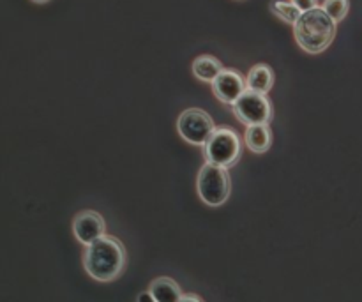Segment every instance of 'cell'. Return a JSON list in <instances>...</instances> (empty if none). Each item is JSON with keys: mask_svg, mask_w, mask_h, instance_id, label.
<instances>
[{"mask_svg": "<svg viewBox=\"0 0 362 302\" xmlns=\"http://www.w3.org/2000/svg\"><path fill=\"white\" fill-rule=\"evenodd\" d=\"M242 150H244V140H241V134L230 126L216 127L214 133L202 147L207 163L228 170L241 161Z\"/></svg>", "mask_w": 362, "mask_h": 302, "instance_id": "cell-3", "label": "cell"}, {"mask_svg": "<svg viewBox=\"0 0 362 302\" xmlns=\"http://www.w3.org/2000/svg\"><path fill=\"white\" fill-rule=\"evenodd\" d=\"M148 292L154 295L156 302H179L182 297V288L175 279L168 278V276H160L148 285Z\"/></svg>", "mask_w": 362, "mask_h": 302, "instance_id": "cell-11", "label": "cell"}, {"mask_svg": "<svg viewBox=\"0 0 362 302\" xmlns=\"http://www.w3.org/2000/svg\"><path fill=\"white\" fill-rule=\"evenodd\" d=\"M191 71L195 78H198L200 82L212 83L216 76L223 71V64L214 55H200L193 60Z\"/></svg>", "mask_w": 362, "mask_h": 302, "instance_id": "cell-12", "label": "cell"}, {"mask_svg": "<svg viewBox=\"0 0 362 302\" xmlns=\"http://www.w3.org/2000/svg\"><path fill=\"white\" fill-rule=\"evenodd\" d=\"M137 301H152V302H156V301H154V295H152L150 292H148V290H147V292H144V294L138 295Z\"/></svg>", "mask_w": 362, "mask_h": 302, "instance_id": "cell-17", "label": "cell"}, {"mask_svg": "<svg viewBox=\"0 0 362 302\" xmlns=\"http://www.w3.org/2000/svg\"><path fill=\"white\" fill-rule=\"evenodd\" d=\"M196 191L200 200L209 207H221L232 195V179L228 168L203 163L196 177Z\"/></svg>", "mask_w": 362, "mask_h": 302, "instance_id": "cell-4", "label": "cell"}, {"mask_svg": "<svg viewBox=\"0 0 362 302\" xmlns=\"http://www.w3.org/2000/svg\"><path fill=\"white\" fill-rule=\"evenodd\" d=\"M292 2H293V4H295L297 8H299L302 12L311 11V9L318 8V6H320L318 0H292Z\"/></svg>", "mask_w": 362, "mask_h": 302, "instance_id": "cell-15", "label": "cell"}, {"mask_svg": "<svg viewBox=\"0 0 362 302\" xmlns=\"http://www.w3.org/2000/svg\"><path fill=\"white\" fill-rule=\"evenodd\" d=\"M191 301L193 302H202L203 299L196 294H182V297H180L179 302H191Z\"/></svg>", "mask_w": 362, "mask_h": 302, "instance_id": "cell-16", "label": "cell"}, {"mask_svg": "<svg viewBox=\"0 0 362 302\" xmlns=\"http://www.w3.org/2000/svg\"><path fill=\"white\" fill-rule=\"evenodd\" d=\"M269 11L274 16H277L279 20H283L284 24L292 25V27L302 15V11L293 4L292 0H273L269 4Z\"/></svg>", "mask_w": 362, "mask_h": 302, "instance_id": "cell-13", "label": "cell"}, {"mask_svg": "<svg viewBox=\"0 0 362 302\" xmlns=\"http://www.w3.org/2000/svg\"><path fill=\"white\" fill-rule=\"evenodd\" d=\"M128 265V251L121 239L103 236L85 246L83 267L87 274L99 283H112L124 272Z\"/></svg>", "mask_w": 362, "mask_h": 302, "instance_id": "cell-1", "label": "cell"}, {"mask_svg": "<svg viewBox=\"0 0 362 302\" xmlns=\"http://www.w3.org/2000/svg\"><path fill=\"white\" fill-rule=\"evenodd\" d=\"M232 112L245 127L255 124H270L274 118L273 101L267 98V94H260L251 89H245L244 94L232 105Z\"/></svg>", "mask_w": 362, "mask_h": 302, "instance_id": "cell-5", "label": "cell"}, {"mask_svg": "<svg viewBox=\"0 0 362 302\" xmlns=\"http://www.w3.org/2000/svg\"><path fill=\"white\" fill-rule=\"evenodd\" d=\"M216 127L218 126L214 124V118L202 108H187L177 118V131L180 138L191 145L203 147Z\"/></svg>", "mask_w": 362, "mask_h": 302, "instance_id": "cell-6", "label": "cell"}, {"mask_svg": "<svg viewBox=\"0 0 362 302\" xmlns=\"http://www.w3.org/2000/svg\"><path fill=\"white\" fill-rule=\"evenodd\" d=\"M73 233L78 242L89 246L106 233L105 217L96 211H82L73 220Z\"/></svg>", "mask_w": 362, "mask_h": 302, "instance_id": "cell-8", "label": "cell"}, {"mask_svg": "<svg viewBox=\"0 0 362 302\" xmlns=\"http://www.w3.org/2000/svg\"><path fill=\"white\" fill-rule=\"evenodd\" d=\"M212 94L216 96L218 101H221L223 105H234L244 91L248 89V83H245L244 76L239 73L237 69H232V67H223V71L214 78V82L211 83Z\"/></svg>", "mask_w": 362, "mask_h": 302, "instance_id": "cell-7", "label": "cell"}, {"mask_svg": "<svg viewBox=\"0 0 362 302\" xmlns=\"http://www.w3.org/2000/svg\"><path fill=\"white\" fill-rule=\"evenodd\" d=\"M322 8L329 12L336 24H339L347 18L348 11H350V0H325L322 2Z\"/></svg>", "mask_w": 362, "mask_h": 302, "instance_id": "cell-14", "label": "cell"}, {"mask_svg": "<svg viewBox=\"0 0 362 302\" xmlns=\"http://www.w3.org/2000/svg\"><path fill=\"white\" fill-rule=\"evenodd\" d=\"M273 130L270 124H255V126H248L244 133V143L245 147L255 154H265L269 152L273 147Z\"/></svg>", "mask_w": 362, "mask_h": 302, "instance_id": "cell-9", "label": "cell"}, {"mask_svg": "<svg viewBox=\"0 0 362 302\" xmlns=\"http://www.w3.org/2000/svg\"><path fill=\"white\" fill-rule=\"evenodd\" d=\"M32 2H35V4H46L50 0H32Z\"/></svg>", "mask_w": 362, "mask_h": 302, "instance_id": "cell-18", "label": "cell"}, {"mask_svg": "<svg viewBox=\"0 0 362 302\" xmlns=\"http://www.w3.org/2000/svg\"><path fill=\"white\" fill-rule=\"evenodd\" d=\"M336 32H338V24L322 6L302 12L293 25V37L297 44L311 55L327 50L334 41Z\"/></svg>", "mask_w": 362, "mask_h": 302, "instance_id": "cell-2", "label": "cell"}, {"mask_svg": "<svg viewBox=\"0 0 362 302\" xmlns=\"http://www.w3.org/2000/svg\"><path fill=\"white\" fill-rule=\"evenodd\" d=\"M274 82H276L274 69L267 64H257L248 71V76H245L248 89L260 92V94H269L270 89L274 87Z\"/></svg>", "mask_w": 362, "mask_h": 302, "instance_id": "cell-10", "label": "cell"}]
</instances>
